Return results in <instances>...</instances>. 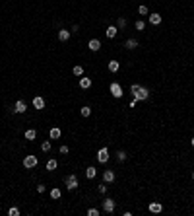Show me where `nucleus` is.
I'll return each instance as SVG.
<instances>
[{
  "label": "nucleus",
  "mask_w": 194,
  "mask_h": 216,
  "mask_svg": "<svg viewBox=\"0 0 194 216\" xmlns=\"http://www.w3.org/2000/svg\"><path fill=\"white\" fill-rule=\"evenodd\" d=\"M130 92L134 93V99H136V101H144V99L150 97L148 88H142L140 84H132V86H130Z\"/></svg>",
  "instance_id": "nucleus-1"
},
{
  "label": "nucleus",
  "mask_w": 194,
  "mask_h": 216,
  "mask_svg": "<svg viewBox=\"0 0 194 216\" xmlns=\"http://www.w3.org/2000/svg\"><path fill=\"white\" fill-rule=\"evenodd\" d=\"M64 183H66V189H68V191H74V189L80 187V185H78V177L74 175V173H70V175L64 179Z\"/></svg>",
  "instance_id": "nucleus-2"
},
{
  "label": "nucleus",
  "mask_w": 194,
  "mask_h": 216,
  "mask_svg": "<svg viewBox=\"0 0 194 216\" xmlns=\"http://www.w3.org/2000/svg\"><path fill=\"white\" fill-rule=\"evenodd\" d=\"M37 164H39L37 156H25L23 158V167L25 170H33V167H37Z\"/></svg>",
  "instance_id": "nucleus-3"
},
{
  "label": "nucleus",
  "mask_w": 194,
  "mask_h": 216,
  "mask_svg": "<svg viewBox=\"0 0 194 216\" xmlns=\"http://www.w3.org/2000/svg\"><path fill=\"white\" fill-rule=\"evenodd\" d=\"M109 90H111V93H113V97H122V88H120V84L118 82H113L111 86H109Z\"/></svg>",
  "instance_id": "nucleus-4"
},
{
  "label": "nucleus",
  "mask_w": 194,
  "mask_h": 216,
  "mask_svg": "<svg viewBox=\"0 0 194 216\" xmlns=\"http://www.w3.org/2000/svg\"><path fill=\"white\" fill-rule=\"evenodd\" d=\"M109 158H111V156H109V150L107 148H101V150L97 152V162H99V164H107Z\"/></svg>",
  "instance_id": "nucleus-5"
},
{
  "label": "nucleus",
  "mask_w": 194,
  "mask_h": 216,
  "mask_svg": "<svg viewBox=\"0 0 194 216\" xmlns=\"http://www.w3.org/2000/svg\"><path fill=\"white\" fill-rule=\"evenodd\" d=\"M103 212H107V214L115 212V201L113 199H105L103 201Z\"/></svg>",
  "instance_id": "nucleus-6"
},
{
  "label": "nucleus",
  "mask_w": 194,
  "mask_h": 216,
  "mask_svg": "<svg viewBox=\"0 0 194 216\" xmlns=\"http://www.w3.org/2000/svg\"><path fill=\"white\" fill-rule=\"evenodd\" d=\"M14 113H25L27 111V105H25V101L23 99H18V101L14 103V109H12Z\"/></svg>",
  "instance_id": "nucleus-7"
},
{
  "label": "nucleus",
  "mask_w": 194,
  "mask_h": 216,
  "mask_svg": "<svg viewBox=\"0 0 194 216\" xmlns=\"http://www.w3.org/2000/svg\"><path fill=\"white\" fill-rule=\"evenodd\" d=\"M115 177H117V175H115L113 170H105V171H103V181H105V183H113Z\"/></svg>",
  "instance_id": "nucleus-8"
},
{
  "label": "nucleus",
  "mask_w": 194,
  "mask_h": 216,
  "mask_svg": "<svg viewBox=\"0 0 194 216\" xmlns=\"http://www.w3.org/2000/svg\"><path fill=\"white\" fill-rule=\"evenodd\" d=\"M117 33H118V27H115V25H109V27L105 29V35H107L109 39H115V37H117Z\"/></svg>",
  "instance_id": "nucleus-9"
},
{
  "label": "nucleus",
  "mask_w": 194,
  "mask_h": 216,
  "mask_svg": "<svg viewBox=\"0 0 194 216\" xmlns=\"http://www.w3.org/2000/svg\"><path fill=\"white\" fill-rule=\"evenodd\" d=\"M150 212H155V214H159L161 212V210H163V204H161V203H150Z\"/></svg>",
  "instance_id": "nucleus-10"
},
{
  "label": "nucleus",
  "mask_w": 194,
  "mask_h": 216,
  "mask_svg": "<svg viewBox=\"0 0 194 216\" xmlns=\"http://www.w3.org/2000/svg\"><path fill=\"white\" fill-rule=\"evenodd\" d=\"M33 107H35V109H45V99L41 97V96L33 97Z\"/></svg>",
  "instance_id": "nucleus-11"
},
{
  "label": "nucleus",
  "mask_w": 194,
  "mask_h": 216,
  "mask_svg": "<svg viewBox=\"0 0 194 216\" xmlns=\"http://www.w3.org/2000/svg\"><path fill=\"white\" fill-rule=\"evenodd\" d=\"M70 35H72V31H68V29H60V31H58V39L62 41V43L70 39Z\"/></svg>",
  "instance_id": "nucleus-12"
},
{
  "label": "nucleus",
  "mask_w": 194,
  "mask_h": 216,
  "mask_svg": "<svg viewBox=\"0 0 194 216\" xmlns=\"http://www.w3.org/2000/svg\"><path fill=\"white\" fill-rule=\"evenodd\" d=\"M87 47H90V51H99V49H101V41H99V39H91L90 43H87Z\"/></svg>",
  "instance_id": "nucleus-13"
},
{
  "label": "nucleus",
  "mask_w": 194,
  "mask_h": 216,
  "mask_svg": "<svg viewBox=\"0 0 194 216\" xmlns=\"http://www.w3.org/2000/svg\"><path fill=\"white\" fill-rule=\"evenodd\" d=\"M80 88L82 90H90L91 88V78H80Z\"/></svg>",
  "instance_id": "nucleus-14"
},
{
  "label": "nucleus",
  "mask_w": 194,
  "mask_h": 216,
  "mask_svg": "<svg viewBox=\"0 0 194 216\" xmlns=\"http://www.w3.org/2000/svg\"><path fill=\"white\" fill-rule=\"evenodd\" d=\"M161 20H163V18H161L159 14H150V24H151V25H159Z\"/></svg>",
  "instance_id": "nucleus-15"
},
{
  "label": "nucleus",
  "mask_w": 194,
  "mask_h": 216,
  "mask_svg": "<svg viewBox=\"0 0 194 216\" xmlns=\"http://www.w3.org/2000/svg\"><path fill=\"white\" fill-rule=\"evenodd\" d=\"M49 134H51V138H52V140H56V138H60V134H62V130H60L58 127H52V129H51V133H49Z\"/></svg>",
  "instance_id": "nucleus-16"
},
{
  "label": "nucleus",
  "mask_w": 194,
  "mask_h": 216,
  "mask_svg": "<svg viewBox=\"0 0 194 216\" xmlns=\"http://www.w3.org/2000/svg\"><path fill=\"white\" fill-rule=\"evenodd\" d=\"M124 47H126V49H136V47H138V39H134V37L126 39V43H124Z\"/></svg>",
  "instance_id": "nucleus-17"
},
{
  "label": "nucleus",
  "mask_w": 194,
  "mask_h": 216,
  "mask_svg": "<svg viewBox=\"0 0 194 216\" xmlns=\"http://www.w3.org/2000/svg\"><path fill=\"white\" fill-rule=\"evenodd\" d=\"M95 175H97V170H95V166H90V167L86 170V177H87V179H93Z\"/></svg>",
  "instance_id": "nucleus-18"
},
{
  "label": "nucleus",
  "mask_w": 194,
  "mask_h": 216,
  "mask_svg": "<svg viewBox=\"0 0 194 216\" xmlns=\"http://www.w3.org/2000/svg\"><path fill=\"white\" fill-rule=\"evenodd\" d=\"M35 136H37V130H35V129H27V130H25V140H35Z\"/></svg>",
  "instance_id": "nucleus-19"
},
{
  "label": "nucleus",
  "mask_w": 194,
  "mask_h": 216,
  "mask_svg": "<svg viewBox=\"0 0 194 216\" xmlns=\"http://www.w3.org/2000/svg\"><path fill=\"white\" fill-rule=\"evenodd\" d=\"M107 68H109V72H118L120 64H118L117 60H111V62H109V64H107Z\"/></svg>",
  "instance_id": "nucleus-20"
},
{
  "label": "nucleus",
  "mask_w": 194,
  "mask_h": 216,
  "mask_svg": "<svg viewBox=\"0 0 194 216\" xmlns=\"http://www.w3.org/2000/svg\"><path fill=\"white\" fill-rule=\"evenodd\" d=\"M58 167V162L56 160H49L47 162V171H52V170H56Z\"/></svg>",
  "instance_id": "nucleus-21"
},
{
  "label": "nucleus",
  "mask_w": 194,
  "mask_h": 216,
  "mask_svg": "<svg viewBox=\"0 0 194 216\" xmlns=\"http://www.w3.org/2000/svg\"><path fill=\"white\" fill-rule=\"evenodd\" d=\"M134 27L138 29V31H146V22H144V20H136Z\"/></svg>",
  "instance_id": "nucleus-22"
},
{
  "label": "nucleus",
  "mask_w": 194,
  "mask_h": 216,
  "mask_svg": "<svg viewBox=\"0 0 194 216\" xmlns=\"http://www.w3.org/2000/svg\"><path fill=\"white\" fill-rule=\"evenodd\" d=\"M80 113H82V117H90V115H91V107H87V105H83V107L80 109Z\"/></svg>",
  "instance_id": "nucleus-23"
},
{
  "label": "nucleus",
  "mask_w": 194,
  "mask_h": 216,
  "mask_svg": "<svg viewBox=\"0 0 194 216\" xmlns=\"http://www.w3.org/2000/svg\"><path fill=\"white\" fill-rule=\"evenodd\" d=\"M126 158H128V156H126V152H124V150H118V152H117V160H118V162H126Z\"/></svg>",
  "instance_id": "nucleus-24"
},
{
  "label": "nucleus",
  "mask_w": 194,
  "mask_h": 216,
  "mask_svg": "<svg viewBox=\"0 0 194 216\" xmlns=\"http://www.w3.org/2000/svg\"><path fill=\"white\" fill-rule=\"evenodd\" d=\"M60 195H62V191H60V189H51V197L52 199H55V201H56V199H60Z\"/></svg>",
  "instance_id": "nucleus-25"
},
{
  "label": "nucleus",
  "mask_w": 194,
  "mask_h": 216,
  "mask_svg": "<svg viewBox=\"0 0 194 216\" xmlns=\"http://www.w3.org/2000/svg\"><path fill=\"white\" fill-rule=\"evenodd\" d=\"M72 72H74L76 76H82V74H83V66H80V64H76L74 68H72Z\"/></svg>",
  "instance_id": "nucleus-26"
},
{
  "label": "nucleus",
  "mask_w": 194,
  "mask_h": 216,
  "mask_svg": "<svg viewBox=\"0 0 194 216\" xmlns=\"http://www.w3.org/2000/svg\"><path fill=\"white\" fill-rule=\"evenodd\" d=\"M41 150H43V152H51V140H45L43 144H41Z\"/></svg>",
  "instance_id": "nucleus-27"
},
{
  "label": "nucleus",
  "mask_w": 194,
  "mask_h": 216,
  "mask_svg": "<svg viewBox=\"0 0 194 216\" xmlns=\"http://www.w3.org/2000/svg\"><path fill=\"white\" fill-rule=\"evenodd\" d=\"M138 12L142 14V16H150V10H148V6H144V4H142V6L138 8Z\"/></svg>",
  "instance_id": "nucleus-28"
},
{
  "label": "nucleus",
  "mask_w": 194,
  "mask_h": 216,
  "mask_svg": "<svg viewBox=\"0 0 194 216\" xmlns=\"http://www.w3.org/2000/svg\"><path fill=\"white\" fill-rule=\"evenodd\" d=\"M117 27L124 29V27H126V20H124V18H118V22H117Z\"/></svg>",
  "instance_id": "nucleus-29"
},
{
  "label": "nucleus",
  "mask_w": 194,
  "mask_h": 216,
  "mask_svg": "<svg viewBox=\"0 0 194 216\" xmlns=\"http://www.w3.org/2000/svg\"><path fill=\"white\" fill-rule=\"evenodd\" d=\"M8 214H10V216H18V214H19V208H18V207H12V208L8 210Z\"/></svg>",
  "instance_id": "nucleus-30"
},
{
  "label": "nucleus",
  "mask_w": 194,
  "mask_h": 216,
  "mask_svg": "<svg viewBox=\"0 0 194 216\" xmlns=\"http://www.w3.org/2000/svg\"><path fill=\"white\" fill-rule=\"evenodd\" d=\"M97 191H99V195H105V193H107V185H105V183H101V185L97 187Z\"/></svg>",
  "instance_id": "nucleus-31"
},
{
  "label": "nucleus",
  "mask_w": 194,
  "mask_h": 216,
  "mask_svg": "<svg viewBox=\"0 0 194 216\" xmlns=\"http://www.w3.org/2000/svg\"><path fill=\"white\" fill-rule=\"evenodd\" d=\"M87 216H99V210L97 208H90L87 210Z\"/></svg>",
  "instance_id": "nucleus-32"
},
{
  "label": "nucleus",
  "mask_w": 194,
  "mask_h": 216,
  "mask_svg": "<svg viewBox=\"0 0 194 216\" xmlns=\"http://www.w3.org/2000/svg\"><path fill=\"white\" fill-rule=\"evenodd\" d=\"M68 152H70V148H68L66 144H62L60 146V154H68Z\"/></svg>",
  "instance_id": "nucleus-33"
},
{
  "label": "nucleus",
  "mask_w": 194,
  "mask_h": 216,
  "mask_svg": "<svg viewBox=\"0 0 194 216\" xmlns=\"http://www.w3.org/2000/svg\"><path fill=\"white\" fill-rule=\"evenodd\" d=\"M45 191H47L45 185H37V193H45Z\"/></svg>",
  "instance_id": "nucleus-34"
},
{
  "label": "nucleus",
  "mask_w": 194,
  "mask_h": 216,
  "mask_svg": "<svg viewBox=\"0 0 194 216\" xmlns=\"http://www.w3.org/2000/svg\"><path fill=\"white\" fill-rule=\"evenodd\" d=\"M190 144H192V148H194V136H192V138H190Z\"/></svg>",
  "instance_id": "nucleus-35"
},
{
  "label": "nucleus",
  "mask_w": 194,
  "mask_h": 216,
  "mask_svg": "<svg viewBox=\"0 0 194 216\" xmlns=\"http://www.w3.org/2000/svg\"><path fill=\"white\" fill-rule=\"evenodd\" d=\"M192 179H194V171H192Z\"/></svg>",
  "instance_id": "nucleus-36"
}]
</instances>
